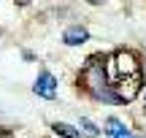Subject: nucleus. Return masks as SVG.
Returning a JSON list of instances; mask_svg holds the SVG:
<instances>
[{"mask_svg": "<svg viewBox=\"0 0 146 138\" xmlns=\"http://www.w3.org/2000/svg\"><path fill=\"white\" fill-rule=\"evenodd\" d=\"M108 73H111V79L116 81V79H125V76L141 73V65H138V60H135L133 52H116L114 60H111V65H108Z\"/></svg>", "mask_w": 146, "mask_h": 138, "instance_id": "nucleus-1", "label": "nucleus"}, {"mask_svg": "<svg viewBox=\"0 0 146 138\" xmlns=\"http://www.w3.org/2000/svg\"><path fill=\"white\" fill-rule=\"evenodd\" d=\"M141 73H135V76H125V79H116L114 84V90H116V100H133V98L141 92Z\"/></svg>", "mask_w": 146, "mask_h": 138, "instance_id": "nucleus-2", "label": "nucleus"}, {"mask_svg": "<svg viewBox=\"0 0 146 138\" xmlns=\"http://www.w3.org/2000/svg\"><path fill=\"white\" fill-rule=\"evenodd\" d=\"M33 90H35V95H41V98H54V90H57V81H54V76L49 73V70H43V73H41V76L35 79Z\"/></svg>", "mask_w": 146, "mask_h": 138, "instance_id": "nucleus-3", "label": "nucleus"}, {"mask_svg": "<svg viewBox=\"0 0 146 138\" xmlns=\"http://www.w3.org/2000/svg\"><path fill=\"white\" fill-rule=\"evenodd\" d=\"M84 41H89L87 27H68V30H65V43H68V46H78V43H84Z\"/></svg>", "mask_w": 146, "mask_h": 138, "instance_id": "nucleus-4", "label": "nucleus"}, {"mask_svg": "<svg viewBox=\"0 0 146 138\" xmlns=\"http://www.w3.org/2000/svg\"><path fill=\"white\" fill-rule=\"evenodd\" d=\"M106 133H108L111 138H133V135H130V130H127L125 125L119 122V119H114V117L108 119V127H106Z\"/></svg>", "mask_w": 146, "mask_h": 138, "instance_id": "nucleus-5", "label": "nucleus"}, {"mask_svg": "<svg viewBox=\"0 0 146 138\" xmlns=\"http://www.w3.org/2000/svg\"><path fill=\"white\" fill-rule=\"evenodd\" d=\"M52 130L57 135H65V138H78V133L70 127V125H65V122H57V125H52Z\"/></svg>", "mask_w": 146, "mask_h": 138, "instance_id": "nucleus-6", "label": "nucleus"}, {"mask_svg": "<svg viewBox=\"0 0 146 138\" xmlns=\"http://www.w3.org/2000/svg\"><path fill=\"white\" fill-rule=\"evenodd\" d=\"M81 127H84V130H87V133H89V135H98V133H100V130H98V127H95V125H92V122H89V119H81Z\"/></svg>", "mask_w": 146, "mask_h": 138, "instance_id": "nucleus-7", "label": "nucleus"}, {"mask_svg": "<svg viewBox=\"0 0 146 138\" xmlns=\"http://www.w3.org/2000/svg\"><path fill=\"white\" fill-rule=\"evenodd\" d=\"M0 138H8V133H0Z\"/></svg>", "mask_w": 146, "mask_h": 138, "instance_id": "nucleus-8", "label": "nucleus"}, {"mask_svg": "<svg viewBox=\"0 0 146 138\" xmlns=\"http://www.w3.org/2000/svg\"><path fill=\"white\" fill-rule=\"evenodd\" d=\"M89 3H103V0H89Z\"/></svg>", "mask_w": 146, "mask_h": 138, "instance_id": "nucleus-9", "label": "nucleus"}]
</instances>
